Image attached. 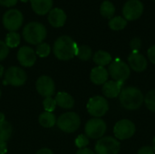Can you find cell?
<instances>
[{"mask_svg":"<svg viewBox=\"0 0 155 154\" xmlns=\"http://www.w3.org/2000/svg\"><path fill=\"white\" fill-rule=\"evenodd\" d=\"M77 44L67 35L58 37L54 44V54L56 58L63 61H67L74 57L77 54Z\"/></svg>","mask_w":155,"mask_h":154,"instance_id":"1","label":"cell"},{"mask_svg":"<svg viewBox=\"0 0 155 154\" xmlns=\"http://www.w3.org/2000/svg\"><path fill=\"white\" fill-rule=\"evenodd\" d=\"M119 97L122 106L127 110L139 109L144 101L143 94L141 90L133 86L123 88L119 94Z\"/></svg>","mask_w":155,"mask_h":154,"instance_id":"2","label":"cell"},{"mask_svg":"<svg viewBox=\"0 0 155 154\" xmlns=\"http://www.w3.org/2000/svg\"><path fill=\"white\" fill-rule=\"evenodd\" d=\"M23 37L31 44H39L46 37V28L38 22H31L24 27Z\"/></svg>","mask_w":155,"mask_h":154,"instance_id":"3","label":"cell"},{"mask_svg":"<svg viewBox=\"0 0 155 154\" xmlns=\"http://www.w3.org/2000/svg\"><path fill=\"white\" fill-rule=\"evenodd\" d=\"M81 124L80 117L77 113L69 112L62 114L56 121V125L58 128L67 133L75 132Z\"/></svg>","mask_w":155,"mask_h":154,"instance_id":"4","label":"cell"},{"mask_svg":"<svg viewBox=\"0 0 155 154\" xmlns=\"http://www.w3.org/2000/svg\"><path fill=\"white\" fill-rule=\"evenodd\" d=\"M108 73L114 81L124 83V81L127 80L130 76L131 70L126 63L120 60L119 58H116L110 64Z\"/></svg>","mask_w":155,"mask_h":154,"instance_id":"5","label":"cell"},{"mask_svg":"<svg viewBox=\"0 0 155 154\" xmlns=\"http://www.w3.org/2000/svg\"><path fill=\"white\" fill-rule=\"evenodd\" d=\"M87 111L88 113L95 117L99 118L104 116L109 110V104L107 100L103 96H94L87 103Z\"/></svg>","mask_w":155,"mask_h":154,"instance_id":"6","label":"cell"},{"mask_svg":"<svg viewBox=\"0 0 155 154\" xmlns=\"http://www.w3.org/2000/svg\"><path fill=\"white\" fill-rule=\"evenodd\" d=\"M120 143L111 136L102 137L95 145L96 154H118L120 152Z\"/></svg>","mask_w":155,"mask_h":154,"instance_id":"7","label":"cell"},{"mask_svg":"<svg viewBox=\"0 0 155 154\" xmlns=\"http://www.w3.org/2000/svg\"><path fill=\"white\" fill-rule=\"evenodd\" d=\"M84 131L88 138L101 139L106 132V123L100 118H93L86 123Z\"/></svg>","mask_w":155,"mask_h":154,"instance_id":"8","label":"cell"},{"mask_svg":"<svg viewBox=\"0 0 155 154\" xmlns=\"http://www.w3.org/2000/svg\"><path fill=\"white\" fill-rule=\"evenodd\" d=\"M135 125L130 120H121L119 121L114 128V133L117 140L124 141L130 139L135 133Z\"/></svg>","mask_w":155,"mask_h":154,"instance_id":"9","label":"cell"},{"mask_svg":"<svg viewBox=\"0 0 155 154\" xmlns=\"http://www.w3.org/2000/svg\"><path fill=\"white\" fill-rule=\"evenodd\" d=\"M23 24V15L17 9H10L3 16V25L10 32H15Z\"/></svg>","mask_w":155,"mask_h":154,"instance_id":"10","label":"cell"},{"mask_svg":"<svg viewBox=\"0 0 155 154\" xmlns=\"http://www.w3.org/2000/svg\"><path fill=\"white\" fill-rule=\"evenodd\" d=\"M143 13V5L140 0H129L123 7V15L127 21L138 19Z\"/></svg>","mask_w":155,"mask_h":154,"instance_id":"11","label":"cell"},{"mask_svg":"<svg viewBox=\"0 0 155 154\" xmlns=\"http://www.w3.org/2000/svg\"><path fill=\"white\" fill-rule=\"evenodd\" d=\"M5 81L10 85L13 86H21L26 81L25 72L17 66L9 67L5 74Z\"/></svg>","mask_w":155,"mask_h":154,"instance_id":"12","label":"cell"},{"mask_svg":"<svg viewBox=\"0 0 155 154\" xmlns=\"http://www.w3.org/2000/svg\"><path fill=\"white\" fill-rule=\"evenodd\" d=\"M35 86H36V91L38 92V93L44 96L45 98L52 97L55 90V86H54V83L53 79L46 75L40 76L38 80L36 81Z\"/></svg>","mask_w":155,"mask_h":154,"instance_id":"13","label":"cell"},{"mask_svg":"<svg viewBox=\"0 0 155 154\" xmlns=\"http://www.w3.org/2000/svg\"><path fill=\"white\" fill-rule=\"evenodd\" d=\"M17 59L22 66L31 67L36 61V54L31 47L22 46L17 52Z\"/></svg>","mask_w":155,"mask_h":154,"instance_id":"14","label":"cell"},{"mask_svg":"<svg viewBox=\"0 0 155 154\" xmlns=\"http://www.w3.org/2000/svg\"><path fill=\"white\" fill-rule=\"evenodd\" d=\"M129 66L135 72L141 73L143 72L148 65L147 59L138 52H133L128 56Z\"/></svg>","mask_w":155,"mask_h":154,"instance_id":"15","label":"cell"},{"mask_svg":"<svg viewBox=\"0 0 155 154\" xmlns=\"http://www.w3.org/2000/svg\"><path fill=\"white\" fill-rule=\"evenodd\" d=\"M124 83L116 82V81H107L103 86V93L107 98H116L119 96Z\"/></svg>","mask_w":155,"mask_h":154,"instance_id":"16","label":"cell"},{"mask_svg":"<svg viewBox=\"0 0 155 154\" xmlns=\"http://www.w3.org/2000/svg\"><path fill=\"white\" fill-rule=\"evenodd\" d=\"M66 21V15L61 8H54L48 13V22L54 27H62Z\"/></svg>","mask_w":155,"mask_h":154,"instance_id":"17","label":"cell"},{"mask_svg":"<svg viewBox=\"0 0 155 154\" xmlns=\"http://www.w3.org/2000/svg\"><path fill=\"white\" fill-rule=\"evenodd\" d=\"M108 77H109V73L103 66H96V67H94L92 70L91 74H90L91 81L94 84H97V85L104 84L108 81Z\"/></svg>","mask_w":155,"mask_h":154,"instance_id":"18","label":"cell"},{"mask_svg":"<svg viewBox=\"0 0 155 154\" xmlns=\"http://www.w3.org/2000/svg\"><path fill=\"white\" fill-rule=\"evenodd\" d=\"M31 6L35 13L44 15L51 11L53 6V0H30Z\"/></svg>","mask_w":155,"mask_h":154,"instance_id":"19","label":"cell"},{"mask_svg":"<svg viewBox=\"0 0 155 154\" xmlns=\"http://www.w3.org/2000/svg\"><path fill=\"white\" fill-rule=\"evenodd\" d=\"M54 100L56 102V105H58L64 109H71V108H73V106L74 104V98L69 93H64V92L58 93L55 95Z\"/></svg>","mask_w":155,"mask_h":154,"instance_id":"20","label":"cell"},{"mask_svg":"<svg viewBox=\"0 0 155 154\" xmlns=\"http://www.w3.org/2000/svg\"><path fill=\"white\" fill-rule=\"evenodd\" d=\"M94 62L98 65V66H105L107 64H110L112 63V56L109 53L103 51V50H99L97 51L94 57Z\"/></svg>","mask_w":155,"mask_h":154,"instance_id":"21","label":"cell"},{"mask_svg":"<svg viewBox=\"0 0 155 154\" xmlns=\"http://www.w3.org/2000/svg\"><path fill=\"white\" fill-rule=\"evenodd\" d=\"M39 123L45 128H51L56 124V118L52 113L45 112L39 116Z\"/></svg>","mask_w":155,"mask_h":154,"instance_id":"22","label":"cell"},{"mask_svg":"<svg viewBox=\"0 0 155 154\" xmlns=\"http://www.w3.org/2000/svg\"><path fill=\"white\" fill-rule=\"evenodd\" d=\"M12 133H13V128L8 122L6 121L0 122V141L7 142L11 138Z\"/></svg>","mask_w":155,"mask_h":154,"instance_id":"23","label":"cell"},{"mask_svg":"<svg viewBox=\"0 0 155 154\" xmlns=\"http://www.w3.org/2000/svg\"><path fill=\"white\" fill-rule=\"evenodd\" d=\"M100 13L104 17L111 19L114 17V15L115 13V7L112 2L108 0L104 1L100 7Z\"/></svg>","mask_w":155,"mask_h":154,"instance_id":"24","label":"cell"},{"mask_svg":"<svg viewBox=\"0 0 155 154\" xmlns=\"http://www.w3.org/2000/svg\"><path fill=\"white\" fill-rule=\"evenodd\" d=\"M126 25H127V20L122 16H114V17L111 18L109 21L110 28L114 31L123 30Z\"/></svg>","mask_w":155,"mask_h":154,"instance_id":"25","label":"cell"},{"mask_svg":"<svg viewBox=\"0 0 155 154\" xmlns=\"http://www.w3.org/2000/svg\"><path fill=\"white\" fill-rule=\"evenodd\" d=\"M5 44L8 48H15L20 44V34L15 32H10L5 36Z\"/></svg>","mask_w":155,"mask_h":154,"instance_id":"26","label":"cell"},{"mask_svg":"<svg viewBox=\"0 0 155 154\" xmlns=\"http://www.w3.org/2000/svg\"><path fill=\"white\" fill-rule=\"evenodd\" d=\"M76 56L83 60V61H88L91 57H92V49L90 46L88 45H81L78 46V50H77V54Z\"/></svg>","mask_w":155,"mask_h":154,"instance_id":"27","label":"cell"},{"mask_svg":"<svg viewBox=\"0 0 155 154\" xmlns=\"http://www.w3.org/2000/svg\"><path fill=\"white\" fill-rule=\"evenodd\" d=\"M35 52H36V54L39 55L40 57H47L50 54L51 47L46 43H41L37 44Z\"/></svg>","mask_w":155,"mask_h":154,"instance_id":"28","label":"cell"},{"mask_svg":"<svg viewBox=\"0 0 155 154\" xmlns=\"http://www.w3.org/2000/svg\"><path fill=\"white\" fill-rule=\"evenodd\" d=\"M144 103L150 111L155 113V90L150 91L146 94L144 98Z\"/></svg>","mask_w":155,"mask_h":154,"instance_id":"29","label":"cell"},{"mask_svg":"<svg viewBox=\"0 0 155 154\" xmlns=\"http://www.w3.org/2000/svg\"><path fill=\"white\" fill-rule=\"evenodd\" d=\"M43 105H44L45 112L52 113L56 107V102L52 97H46V98H45V100L43 102Z\"/></svg>","mask_w":155,"mask_h":154,"instance_id":"30","label":"cell"},{"mask_svg":"<svg viewBox=\"0 0 155 154\" xmlns=\"http://www.w3.org/2000/svg\"><path fill=\"white\" fill-rule=\"evenodd\" d=\"M89 144V139L86 135L84 134H80L76 139H75V145L79 149H84L86 148V146Z\"/></svg>","mask_w":155,"mask_h":154,"instance_id":"31","label":"cell"},{"mask_svg":"<svg viewBox=\"0 0 155 154\" xmlns=\"http://www.w3.org/2000/svg\"><path fill=\"white\" fill-rule=\"evenodd\" d=\"M130 46L133 50V52H138L140 48L142 47V40L139 37H134L131 40Z\"/></svg>","mask_w":155,"mask_h":154,"instance_id":"32","label":"cell"},{"mask_svg":"<svg viewBox=\"0 0 155 154\" xmlns=\"http://www.w3.org/2000/svg\"><path fill=\"white\" fill-rule=\"evenodd\" d=\"M9 53V48L5 42L0 41V61L4 60Z\"/></svg>","mask_w":155,"mask_h":154,"instance_id":"33","label":"cell"},{"mask_svg":"<svg viewBox=\"0 0 155 154\" xmlns=\"http://www.w3.org/2000/svg\"><path fill=\"white\" fill-rule=\"evenodd\" d=\"M147 54H148V58H149L150 62H152L153 64H155V44L153 45V46H151L148 49Z\"/></svg>","mask_w":155,"mask_h":154,"instance_id":"34","label":"cell"},{"mask_svg":"<svg viewBox=\"0 0 155 154\" xmlns=\"http://www.w3.org/2000/svg\"><path fill=\"white\" fill-rule=\"evenodd\" d=\"M138 154H155L154 151L153 149V147H149V146H144L143 148H141L138 152Z\"/></svg>","mask_w":155,"mask_h":154,"instance_id":"35","label":"cell"},{"mask_svg":"<svg viewBox=\"0 0 155 154\" xmlns=\"http://www.w3.org/2000/svg\"><path fill=\"white\" fill-rule=\"evenodd\" d=\"M17 0H0V5L6 7H11L16 5Z\"/></svg>","mask_w":155,"mask_h":154,"instance_id":"36","label":"cell"},{"mask_svg":"<svg viewBox=\"0 0 155 154\" xmlns=\"http://www.w3.org/2000/svg\"><path fill=\"white\" fill-rule=\"evenodd\" d=\"M7 152V146L6 142L0 141V154H5Z\"/></svg>","mask_w":155,"mask_h":154,"instance_id":"37","label":"cell"},{"mask_svg":"<svg viewBox=\"0 0 155 154\" xmlns=\"http://www.w3.org/2000/svg\"><path fill=\"white\" fill-rule=\"evenodd\" d=\"M76 154H95L92 150L88 149V148H84V149H79L77 151Z\"/></svg>","mask_w":155,"mask_h":154,"instance_id":"38","label":"cell"},{"mask_svg":"<svg viewBox=\"0 0 155 154\" xmlns=\"http://www.w3.org/2000/svg\"><path fill=\"white\" fill-rule=\"evenodd\" d=\"M36 154H54L53 153V152L50 150V149H47V148H44V149H41V150H39Z\"/></svg>","mask_w":155,"mask_h":154,"instance_id":"39","label":"cell"},{"mask_svg":"<svg viewBox=\"0 0 155 154\" xmlns=\"http://www.w3.org/2000/svg\"><path fill=\"white\" fill-rule=\"evenodd\" d=\"M3 74H4V67L0 64V77H2Z\"/></svg>","mask_w":155,"mask_h":154,"instance_id":"40","label":"cell"},{"mask_svg":"<svg viewBox=\"0 0 155 154\" xmlns=\"http://www.w3.org/2000/svg\"><path fill=\"white\" fill-rule=\"evenodd\" d=\"M2 121H5V116L3 113H0V122H2Z\"/></svg>","mask_w":155,"mask_h":154,"instance_id":"41","label":"cell"},{"mask_svg":"<svg viewBox=\"0 0 155 154\" xmlns=\"http://www.w3.org/2000/svg\"><path fill=\"white\" fill-rule=\"evenodd\" d=\"M153 151L155 152V137L153 138Z\"/></svg>","mask_w":155,"mask_h":154,"instance_id":"42","label":"cell"},{"mask_svg":"<svg viewBox=\"0 0 155 154\" xmlns=\"http://www.w3.org/2000/svg\"><path fill=\"white\" fill-rule=\"evenodd\" d=\"M20 1H22V2H24V3H26L28 0H20Z\"/></svg>","mask_w":155,"mask_h":154,"instance_id":"43","label":"cell"},{"mask_svg":"<svg viewBox=\"0 0 155 154\" xmlns=\"http://www.w3.org/2000/svg\"><path fill=\"white\" fill-rule=\"evenodd\" d=\"M0 97H1V91H0Z\"/></svg>","mask_w":155,"mask_h":154,"instance_id":"44","label":"cell"},{"mask_svg":"<svg viewBox=\"0 0 155 154\" xmlns=\"http://www.w3.org/2000/svg\"><path fill=\"white\" fill-rule=\"evenodd\" d=\"M153 1H154V2H155V0H153Z\"/></svg>","mask_w":155,"mask_h":154,"instance_id":"45","label":"cell"}]
</instances>
